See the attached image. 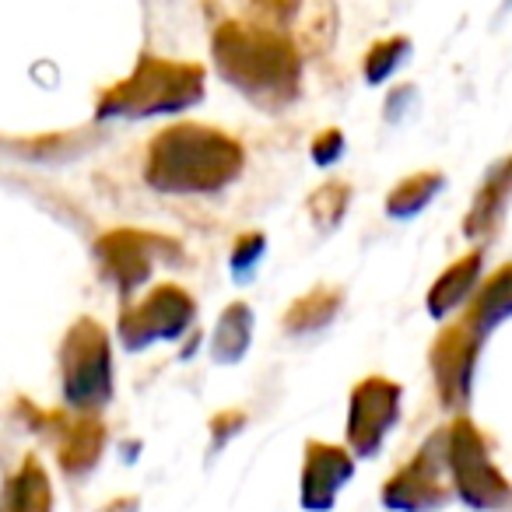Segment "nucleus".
Masks as SVG:
<instances>
[{
	"label": "nucleus",
	"mask_w": 512,
	"mask_h": 512,
	"mask_svg": "<svg viewBox=\"0 0 512 512\" xmlns=\"http://www.w3.org/2000/svg\"><path fill=\"white\" fill-rule=\"evenodd\" d=\"M211 53L221 78L264 113H281L302 95V50L281 29L221 22Z\"/></svg>",
	"instance_id": "f257e3e1"
},
{
	"label": "nucleus",
	"mask_w": 512,
	"mask_h": 512,
	"mask_svg": "<svg viewBox=\"0 0 512 512\" xmlns=\"http://www.w3.org/2000/svg\"><path fill=\"white\" fill-rule=\"evenodd\" d=\"M246 169V151L232 134L207 123L158 130L144 155V179L158 193H218Z\"/></svg>",
	"instance_id": "f03ea898"
},
{
	"label": "nucleus",
	"mask_w": 512,
	"mask_h": 512,
	"mask_svg": "<svg viewBox=\"0 0 512 512\" xmlns=\"http://www.w3.org/2000/svg\"><path fill=\"white\" fill-rule=\"evenodd\" d=\"M204 99V67L190 60L141 57L123 81L99 95V120H148L197 106Z\"/></svg>",
	"instance_id": "7ed1b4c3"
},
{
	"label": "nucleus",
	"mask_w": 512,
	"mask_h": 512,
	"mask_svg": "<svg viewBox=\"0 0 512 512\" xmlns=\"http://www.w3.org/2000/svg\"><path fill=\"white\" fill-rule=\"evenodd\" d=\"M60 390L71 411L99 414L113 400V341L92 316H81L60 341Z\"/></svg>",
	"instance_id": "20e7f679"
},
{
	"label": "nucleus",
	"mask_w": 512,
	"mask_h": 512,
	"mask_svg": "<svg viewBox=\"0 0 512 512\" xmlns=\"http://www.w3.org/2000/svg\"><path fill=\"white\" fill-rule=\"evenodd\" d=\"M442 432H446V470L460 502L477 512H498L512 505V484L491 460L481 428L460 414Z\"/></svg>",
	"instance_id": "39448f33"
},
{
	"label": "nucleus",
	"mask_w": 512,
	"mask_h": 512,
	"mask_svg": "<svg viewBox=\"0 0 512 512\" xmlns=\"http://www.w3.org/2000/svg\"><path fill=\"white\" fill-rule=\"evenodd\" d=\"M179 264L183 246L162 232H141V228H113L95 239V264L102 278L113 281L123 302L134 299V292L151 278L158 264Z\"/></svg>",
	"instance_id": "423d86ee"
},
{
	"label": "nucleus",
	"mask_w": 512,
	"mask_h": 512,
	"mask_svg": "<svg viewBox=\"0 0 512 512\" xmlns=\"http://www.w3.org/2000/svg\"><path fill=\"white\" fill-rule=\"evenodd\" d=\"M197 320V302L179 285H155L144 299L127 302L116 320V337L123 348L148 351L158 341H176Z\"/></svg>",
	"instance_id": "0eeeda50"
},
{
	"label": "nucleus",
	"mask_w": 512,
	"mask_h": 512,
	"mask_svg": "<svg viewBox=\"0 0 512 512\" xmlns=\"http://www.w3.org/2000/svg\"><path fill=\"white\" fill-rule=\"evenodd\" d=\"M446 432H435L404 467L383 484V505L393 512H439L449 502Z\"/></svg>",
	"instance_id": "6e6552de"
},
{
	"label": "nucleus",
	"mask_w": 512,
	"mask_h": 512,
	"mask_svg": "<svg viewBox=\"0 0 512 512\" xmlns=\"http://www.w3.org/2000/svg\"><path fill=\"white\" fill-rule=\"evenodd\" d=\"M404 407V386L386 376H365L348 400V449L358 460H372L386 435L397 428Z\"/></svg>",
	"instance_id": "1a4fd4ad"
},
{
	"label": "nucleus",
	"mask_w": 512,
	"mask_h": 512,
	"mask_svg": "<svg viewBox=\"0 0 512 512\" xmlns=\"http://www.w3.org/2000/svg\"><path fill=\"white\" fill-rule=\"evenodd\" d=\"M481 337L484 330L463 316V320L442 327L439 337L432 341L428 365H432L435 393H439L442 407H449V411H460L467 404L470 386H474L477 355H481Z\"/></svg>",
	"instance_id": "9d476101"
},
{
	"label": "nucleus",
	"mask_w": 512,
	"mask_h": 512,
	"mask_svg": "<svg viewBox=\"0 0 512 512\" xmlns=\"http://www.w3.org/2000/svg\"><path fill=\"white\" fill-rule=\"evenodd\" d=\"M355 477V453L334 442H306L302 453V477H299V502L309 512H330L344 484Z\"/></svg>",
	"instance_id": "9b49d317"
},
{
	"label": "nucleus",
	"mask_w": 512,
	"mask_h": 512,
	"mask_svg": "<svg viewBox=\"0 0 512 512\" xmlns=\"http://www.w3.org/2000/svg\"><path fill=\"white\" fill-rule=\"evenodd\" d=\"M46 435L57 442V463L71 481L88 477L106 453V421L88 411H53Z\"/></svg>",
	"instance_id": "f8f14e48"
},
{
	"label": "nucleus",
	"mask_w": 512,
	"mask_h": 512,
	"mask_svg": "<svg viewBox=\"0 0 512 512\" xmlns=\"http://www.w3.org/2000/svg\"><path fill=\"white\" fill-rule=\"evenodd\" d=\"M509 200H512V155L491 165L484 183L477 186L474 200H470V211L463 214V235L467 239H491L502 228Z\"/></svg>",
	"instance_id": "ddd939ff"
},
{
	"label": "nucleus",
	"mask_w": 512,
	"mask_h": 512,
	"mask_svg": "<svg viewBox=\"0 0 512 512\" xmlns=\"http://www.w3.org/2000/svg\"><path fill=\"white\" fill-rule=\"evenodd\" d=\"M481 271H484L481 249H470V253H463L460 260H453V264L435 278V285L428 288L425 306H428V313H432V320H446L449 313H456V309L477 292Z\"/></svg>",
	"instance_id": "4468645a"
},
{
	"label": "nucleus",
	"mask_w": 512,
	"mask_h": 512,
	"mask_svg": "<svg viewBox=\"0 0 512 512\" xmlns=\"http://www.w3.org/2000/svg\"><path fill=\"white\" fill-rule=\"evenodd\" d=\"M53 481L46 474L39 456H22L15 474L4 484V498H0V512H53Z\"/></svg>",
	"instance_id": "2eb2a0df"
},
{
	"label": "nucleus",
	"mask_w": 512,
	"mask_h": 512,
	"mask_svg": "<svg viewBox=\"0 0 512 512\" xmlns=\"http://www.w3.org/2000/svg\"><path fill=\"white\" fill-rule=\"evenodd\" d=\"M341 306H344V292H341V288H330V285L309 288L306 295H299V299L288 306L285 334H292V337L316 334V330L330 327V323L337 320Z\"/></svg>",
	"instance_id": "dca6fc26"
},
{
	"label": "nucleus",
	"mask_w": 512,
	"mask_h": 512,
	"mask_svg": "<svg viewBox=\"0 0 512 512\" xmlns=\"http://www.w3.org/2000/svg\"><path fill=\"white\" fill-rule=\"evenodd\" d=\"M249 341H253V309L246 302H228L221 309L218 323H214L211 334V358L218 365H235L246 358Z\"/></svg>",
	"instance_id": "f3484780"
},
{
	"label": "nucleus",
	"mask_w": 512,
	"mask_h": 512,
	"mask_svg": "<svg viewBox=\"0 0 512 512\" xmlns=\"http://www.w3.org/2000/svg\"><path fill=\"white\" fill-rule=\"evenodd\" d=\"M442 186H446V176H442L439 169L411 172V176H404L386 193V214H390V218H414V214H421L439 197Z\"/></svg>",
	"instance_id": "a211bd4d"
},
{
	"label": "nucleus",
	"mask_w": 512,
	"mask_h": 512,
	"mask_svg": "<svg viewBox=\"0 0 512 512\" xmlns=\"http://www.w3.org/2000/svg\"><path fill=\"white\" fill-rule=\"evenodd\" d=\"M505 316H512V264L498 267L474 292V302L467 309V320H474L481 330H491Z\"/></svg>",
	"instance_id": "6ab92c4d"
},
{
	"label": "nucleus",
	"mask_w": 512,
	"mask_h": 512,
	"mask_svg": "<svg viewBox=\"0 0 512 512\" xmlns=\"http://www.w3.org/2000/svg\"><path fill=\"white\" fill-rule=\"evenodd\" d=\"M337 32V8L330 0H306L302 15L295 22V46L302 53H320L334 43Z\"/></svg>",
	"instance_id": "aec40b11"
},
{
	"label": "nucleus",
	"mask_w": 512,
	"mask_h": 512,
	"mask_svg": "<svg viewBox=\"0 0 512 512\" xmlns=\"http://www.w3.org/2000/svg\"><path fill=\"white\" fill-rule=\"evenodd\" d=\"M348 207H351V186L341 183V179H327V183L316 186L306 200V214L320 235L334 232L344 221V214H348Z\"/></svg>",
	"instance_id": "412c9836"
},
{
	"label": "nucleus",
	"mask_w": 512,
	"mask_h": 512,
	"mask_svg": "<svg viewBox=\"0 0 512 512\" xmlns=\"http://www.w3.org/2000/svg\"><path fill=\"white\" fill-rule=\"evenodd\" d=\"M407 53H411V39L407 36H390V39L372 43L369 53H365V60H362L365 81H369V85H383V81H390L393 74L400 71V64L407 60Z\"/></svg>",
	"instance_id": "4be33fe9"
},
{
	"label": "nucleus",
	"mask_w": 512,
	"mask_h": 512,
	"mask_svg": "<svg viewBox=\"0 0 512 512\" xmlns=\"http://www.w3.org/2000/svg\"><path fill=\"white\" fill-rule=\"evenodd\" d=\"M264 249H267L264 232H242L239 239H235L232 256H228V264H232L235 281H246L249 274L256 271V264L264 260Z\"/></svg>",
	"instance_id": "5701e85b"
},
{
	"label": "nucleus",
	"mask_w": 512,
	"mask_h": 512,
	"mask_svg": "<svg viewBox=\"0 0 512 512\" xmlns=\"http://www.w3.org/2000/svg\"><path fill=\"white\" fill-rule=\"evenodd\" d=\"M246 421H249V414L242 411V407H225L221 414H214L211 418V449L225 446L232 435H239L242 428H246Z\"/></svg>",
	"instance_id": "b1692460"
},
{
	"label": "nucleus",
	"mask_w": 512,
	"mask_h": 512,
	"mask_svg": "<svg viewBox=\"0 0 512 512\" xmlns=\"http://www.w3.org/2000/svg\"><path fill=\"white\" fill-rule=\"evenodd\" d=\"M313 162L316 165H334L337 158L344 155V134L337 127H327V130H320V134L313 137Z\"/></svg>",
	"instance_id": "393cba45"
}]
</instances>
